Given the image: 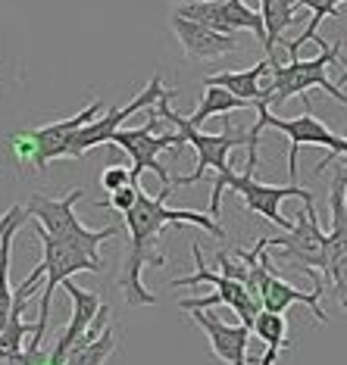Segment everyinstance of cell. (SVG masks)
I'll return each mask as SVG.
<instances>
[{"label":"cell","mask_w":347,"mask_h":365,"mask_svg":"<svg viewBox=\"0 0 347 365\" xmlns=\"http://www.w3.org/2000/svg\"><path fill=\"white\" fill-rule=\"evenodd\" d=\"M172 194V187H160L156 197H147L144 190L138 194V203L122 215L129 228V240H126V259H122V272H119V290L126 297L129 306H154L156 297L144 287L141 272L144 269H160L166 265V253L156 250V237L172 225H197L210 235H216L219 240H226V231L219 228V222L213 215L203 212H191V210H169L166 197Z\"/></svg>","instance_id":"cell-1"},{"label":"cell","mask_w":347,"mask_h":365,"mask_svg":"<svg viewBox=\"0 0 347 365\" xmlns=\"http://www.w3.org/2000/svg\"><path fill=\"white\" fill-rule=\"evenodd\" d=\"M263 128H276L288 135L291 140V150H288V178H291V185H297V153H301V147H326V156H322L319 169L316 172H326L328 165H332L338 156H347V138H338L335 131H328L316 115L310 113V103L303 115H294V119H278V115L269 113V106H257V122H253L251 128V147H247V160H257L260 156V135Z\"/></svg>","instance_id":"cell-2"},{"label":"cell","mask_w":347,"mask_h":365,"mask_svg":"<svg viewBox=\"0 0 347 365\" xmlns=\"http://www.w3.org/2000/svg\"><path fill=\"white\" fill-rule=\"evenodd\" d=\"M313 41L319 44L316 60H297V53H294V56H288V63H272V81L266 85L269 106L285 103L288 97H307L310 88L326 91L328 97H335L341 106H347V94L328 81V69H332L338 60L344 63L341 44H328V41L319 38V35Z\"/></svg>","instance_id":"cell-3"},{"label":"cell","mask_w":347,"mask_h":365,"mask_svg":"<svg viewBox=\"0 0 347 365\" xmlns=\"http://www.w3.org/2000/svg\"><path fill=\"white\" fill-rule=\"evenodd\" d=\"M169 97H172V91H166L163 94V101L156 103L160 106V113L166 122H172L176 125V131L181 135V144H188V147H194V153H197V169L191 172V175H181V178H172V185H197L206 172H216V178H222V175H228V153L235 150V147H251V131H235L226 122L222 125V131L219 135H206V131H201V128H194L191 122L185 119V115H178L176 110L169 106Z\"/></svg>","instance_id":"cell-4"},{"label":"cell","mask_w":347,"mask_h":365,"mask_svg":"<svg viewBox=\"0 0 347 365\" xmlns=\"http://www.w3.org/2000/svg\"><path fill=\"white\" fill-rule=\"evenodd\" d=\"M257 160H247L244 172L238 175V172H228V175H222L213 181V190H210V212L216 219L219 215V203H222V190L231 187L235 190V197H241L244 200V210L247 212H257L263 215V219L276 222L278 228L291 231L294 222H288L282 212H278V203L285 200V197H297V200L303 203H313V190H303L301 185H263V181H257Z\"/></svg>","instance_id":"cell-5"},{"label":"cell","mask_w":347,"mask_h":365,"mask_svg":"<svg viewBox=\"0 0 347 365\" xmlns=\"http://www.w3.org/2000/svg\"><path fill=\"white\" fill-rule=\"evenodd\" d=\"M85 197L81 187H72L66 197H47V194H31L26 210L31 219H38V225L47 231L51 237L63 240V244H72L79 250H85L94 259H104L101 256V244L106 237H116V228H97L91 231L88 225H81L76 215V203Z\"/></svg>","instance_id":"cell-6"},{"label":"cell","mask_w":347,"mask_h":365,"mask_svg":"<svg viewBox=\"0 0 347 365\" xmlns=\"http://www.w3.org/2000/svg\"><path fill=\"white\" fill-rule=\"evenodd\" d=\"M35 235L41 240V269H44V290H41V309H38V331L31 334V340L26 346H44V334H47V322H51V306H54V290L69 281L79 272H104V259H94L85 250L72 244H63V240L51 237L44 228H35Z\"/></svg>","instance_id":"cell-7"},{"label":"cell","mask_w":347,"mask_h":365,"mask_svg":"<svg viewBox=\"0 0 347 365\" xmlns=\"http://www.w3.org/2000/svg\"><path fill=\"white\" fill-rule=\"evenodd\" d=\"M156 128H160V113L147 110V125L144 128H119L110 138V144L122 147V150L131 156V185H141L144 172H154V175L160 178V187H172L169 169L160 163V153L172 150V156H178V150L185 144H181L178 131L156 135Z\"/></svg>","instance_id":"cell-8"},{"label":"cell","mask_w":347,"mask_h":365,"mask_svg":"<svg viewBox=\"0 0 347 365\" xmlns=\"http://www.w3.org/2000/svg\"><path fill=\"white\" fill-rule=\"evenodd\" d=\"M176 16L181 19L201 22V26L222 31V35H241L251 31L266 44V26L257 10L244 4V0H185L176 6Z\"/></svg>","instance_id":"cell-9"},{"label":"cell","mask_w":347,"mask_h":365,"mask_svg":"<svg viewBox=\"0 0 347 365\" xmlns=\"http://www.w3.org/2000/svg\"><path fill=\"white\" fill-rule=\"evenodd\" d=\"M163 94H166V85H163L160 72H154V76H151V85H147L141 94L135 97V101H129L126 106H119V110H104V115H97V119L91 122V125H85V128L79 131V138L72 140L69 160H81V156H85L88 150H94V147L110 144V138L122 128V122H126L131 113L151 110L154 103H160V101H163Z\"/></svg>","instance_id":"cell-10"},{"label":"cell","mask_w":347,"mask_h":365,"mask_svg":"<svg viewBox=\"0 0 347 365\" xmlns=\"http://www.w3.org/2000/svg\"><path fill=\"white\" fill-rule=\"evenodd\" d=\"M104 115V103L101 101H91L85 110H79L76 115L69 119H60V122H51V125H41V128H26L31 144H35V169L44 172L47 163L54 160H69V150H72V140L79 138V131L91 125V122Z\"/></svg>","instance_id":"cell-11"},{"label":"cell","mask_w":347,"mask_h":365,"mask_svg":"<svg viewBox=\"0 0 347 365\" xmlns=\"http://www.w3.org/2000/svg\"><path fill=\"white\" fill-rule=\"evenodd\" d=\"M191 253H194V262H197V272L194 275H185V278H176L172 281V287H197V284H210L216 287V297L222 306H228V309H235L238 315H241V325H247L253 331V322H257V315L263 312V306L257 303V297L247 290L241 281H231L226 278L222 272H213L210 265L203 262V250L201 244H191Z\"/></svg>","instance_id":"cell-12"},{"label":"cell","mask_w":347,"mask_h":365,"mask_svg":"<svg viewBox=\"0 0 347 365\" xmlns=\"http://www.w3.org/2000/svg\"><path fill=\"white\" fill-rule=\"evenodd\" d=\"M63 287H66V294H69V300H72V319H69V325H66L63 334L56 337V344L51 350V365H63L66 362V356L72 353V346L88 334L91 325H94V319H97V312L104 309L101 297H97L94 290L79 287L72 278L63 281Z\"/></svg>","instance_id":"cell-13"},{"label":"cell","mask_w":347,"mask_h":365,"mask_svg":"<svg viewBox=\"0 0 347 365\" xmlns=\"http://www.w3.org/2000/svg\"><path fill=\"white\" fill-rule=\"evenodd\" d=\"M172 31H176L181 51L197 63L219 60V56L241 51V35H222V31H213V29L201 26V22L181 19V16H176V13H172Z\"/></svg>","instance_id":"cell-14"},{"label":"cell","mask_w":347,"mask_h":365,"mask_svg":"<svg viewBox=\"0 0 347 365\" xmlns=\"http://www.w3.org/2000/svg\"><path fill=\"white\" fill-rule=\"evenodd\" d=\"M191 319L201 325V331L210 340V350L216 359H222L226 365H251L247 359V344H251L253 331L247 325H228L219 315H213L210 309H194Z\"/></svg>","instance_id":"cell-15"},{"label":"cell","mask_w":347,"mask_h":365,"mask_svg":"<svg viewBox=\"0 0 347 365\" xmlns=\"http://www.w3.org/2000/svg\"><path fill=\"white\" fill-rule=\"evenodd\" d=\"M269 81H272V60H260L251 69L213 72V76L203 78V88H226L253 106H269V94H266Z\"/></svg>","instance_id":"cell-16"},{"label":"cell","mask_w":347,"mask_h":365,"mask_svg":"<svg viewBox=\"0 0 347 365\" xmlns=\"http://www.w3.org/2000/svg\"><path fill=\"white\" fill-rule=\"evenodd\" d=\"M4 231H0V322L10 319L13 303H16V290L10 287V250H13V237L26 222L31 219L26 206H10L4 215Z\"/></svg>","instance_id":"cell-17"},{"label":"cell","mask_w":347,"mask_h":365,"mask_svg":"<svg viewBox=\"0 0 347 365\" xmlns=\"http://www.w3.org/2000/svg\"><path fill=\"white\" fill-rule=\"evenodd\" d=\"M319 300H322L319 290H313V294H307V290H297V287L288 284V281L278 275V272H272L269 281H266V287H263V309H266V312L285 315L288 306L303 303V306H310V309H313V315H316L319 325H326L328 315H326V309H322Z\"/></svg>","instance_id":"cell-18"},{"label":"cell","mask_w":347,"mask_h":365,"mask_svg":"<svg viewBox=\"0 0 347 365\" xmlns=\"http://www.w3.org/2000/svg\"><path fill=\"white\" fill-rule=\"evenodd\" d=\"M297 4L301 0H260V16H263V26H266V60L278 63L276 56V47L282 41L285 29L294 22V13H297Z\"/></svg>","instance_id":"cell-19"},{"label":"cell","mask_w":347,"mask_h":365,"mask_svg":"<svg viewBox=\"0 0 347 365\" xmlns=\"http://www.w3.org/2000/svg\"><path fill=\"white\" fill-rule=\"evenodd\" d=\"M119 350V331L110 322L97 337H81L63 365H106V359Z\"/></svg>","instance_id":"cell-20"},{"label":"cell","mask_w":347,"mask_h":365,"mask_svg":"<svg viewBox=\"0 0 347 365\" xmlns=\"http://www.w3.org/2000/svg\"><path fill=\"white\" fill-rule=\"evenodd\" d=\"M253 334L263 340V346H266V353L260 356L257 365H276L278 356L285 350H291V344H288V322L285 315H276V312H266L263 309L257 315V322H253Z\"/></svg>","instance_id":"cell-21"},{"label":"cell","mask_w":347,"mask_h":365,"mask_svg":"<svg viewBox=\"0 0 347 365\" xmlns=\"http://www.w3.org/2000/svg\"><path fill=\"white\" fill-rule=\"evenodd\" d=\"M235 110H257V106L241 101V97H235V94H231V91H226V88H206L201 106H197L194 115H191L188 122H191L194 128H201L203 122L213 119V115H226V113H235Z\"/></svg>","instance_id":"cell-22"},{"label":"cell","mask_w":347,"mask_h":365,"mask_svg":"<svg viewBox=\"0 0 347 365\" xmlns=\"http://www.w3.org/2000/svg\"><path fill=\"white\" fill-rule=\"evenodd\" d=\"M341 4H347V0H301V4H297V10H310V22H307V29H303V35L288 44V56H294L310 38H316L319 26L328 19V16H335Z\"/></svg>","instance_id":"cell-23"},{"label":"cell","mask_w":347,"mask_h":365,"mask_svg":"<svg viewBox=\"0 0 347 365\" xmlns=\"http://www.w3.org/2000/svg\"><path fill=\"white\" fill-rule=\"evenodd\" d=\"M138 194H141V185H129V187H122V190H116V194H110L106 200H97V206H101V210H116V212L126 215L131 206L138 203Z\"/></svg>","instance_id":"cell-24"},{"label":"cell","mask_w":347,"mask_h":365,"mask_svg":"<svg viewBox=\"0 0 347 365\" xmlns=\"http://www.w3.org/2000/svg\"><path fill=\"white\" fill-rule=\"evenodd\" d=\"M101 185H104V190H110V194L129 187L131 185V169H126V165H110V169L101 175Z\"/></svg>","instance_id":"cell-25"},{"label":"cell","mask_w":347,"mask_h":365,"mask_svg":"<svg viewBox=\"0 0 347 365\" xmlns=\"http://www.w3.org/2000/svg\"><path fill=\"white\" fill-rule=\"evenodd\" d=\"M328 281L335 284V297H338V306L347 309V256L341 262H335L332 269H328Z\"/></svg>","instance_id":"cell-26"},{"label":"cell","mask_w":347,"mask_h":365,"mask_svg":"<svg viewBox=\"0 0 347 365\" xmlns=\"http://www.w3.org/2000/svg\"><path fill=\"white\" fill-rule=\"evenodd\" d=\"M347 138V135H344ZM335 185H344L347 187V156L341 163H338V169H335Z\"/></svg>","instance_id":"cell-27"},{"label":"cell","mask_w":347,"mask_h":365,"mask_svg":"<svg viewBox=\"0 0 347 365\" xmlns=\"http://www.w3.org/2000/svg\"><path fill=\"white\" fill-rule=\"evenodd\" d=\"M347 85V69H344V76H341V81H338V88H344Z\"/></svg>","instance_id":"cell-28"},{"label":"cell","mask_w":347,"mask_h":365,"mask_svg":"<svg viewBox=\"0 0 347 365\" xmlns=\"http://www.w3.org/2000/svg\"><path fill=\"white\" fill-rule=\"evenodd\" d=\"M0 231H4V219H0Z\"/></svg>","instance_id":"cell-29"}]
</instances>
